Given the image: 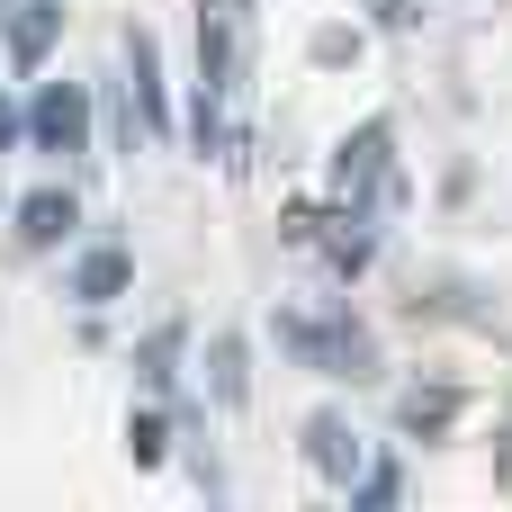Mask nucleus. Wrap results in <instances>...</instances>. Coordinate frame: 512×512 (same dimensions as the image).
<instances>
[{"label": "nucleus", "mask_w": 512, "mask_h": 512, "mask_svg": "<svg viewBox=\"0 0 512 512\" xmlns=\"http://www.w3.org/2000/svg\"><path fill=\"white\" fill-rule=\"evenodd\" d=\"M279 351L324 369V378H378V342L369 324H351V306H324V315H279Z\"/></svg>", "instance_id": "f257e3e1"}, {"label": "nucleus", "mask_w": 512, "mask_h": 512, "mask_svg": "<svg viewBox=\"0 0 512 512\" xmlns=\"http://www.w3.org/2000/svg\"><path fill=\"white\" fill-rule=\"evenodd\" d=\"M333 198H351V207H369V216L396 207V126H387V117H369L360 135H342V153H333Z\"/></svg>", "instance_id": "f03ea898"}, {"label": "nucleus", "mask_w": 512, "mask_h": 512, "mask_svg": "<svg viewBox=\"0 0 512 512\" xmlns=\"http://www.w3.org/2000/svg\"><path fill=\"white\" fill-rule=\"evenodd\" d=\"M27 144L36 153H90V90L81 81H45L27 99Z\"/></svg>", "instance_id": "7ed1b4c3"}, {"label": "nucleus", "mask_w": 512, "mask_h": 512, "mask_svg": "<svg viewBox=\"0 0 512 512\" xmlns=\"http://www.w3.org/2000/svg\"><path fill=\"white\" fill-rule=\"evenodd\" d=\"M306 468H315V477H333V486L351 495V486L369 477V450H360V432H351L342 414H315V423H306Z\"/></svg>", "instance_id": "20e7f679"}, {"label": "nucleus", "mask_w": 512, "mask_h": 512, "mask_svg": "<svg viewBox=\"0 0 512 512\" xmlns=\"http://www.w3.org/2000/svg\"><path fill=\"white\" fill-rule=\"evenodd\" d=\"M54 36H63V9L54 0H0V45H9L18 72H36L54 54Z\"/></svg>", "instance_id": "39448f33"}, {"label": "nucleus", "mask_w": 512, "mask_h": 512, "mask_svg": "<svg viewBox=\"0 0 512 512\" xmlns=\"http://www.w3.org/2000/svg\"><path fill=\"white\" fill-rule=\"evenodd\" d=\"M72 225H81V198H72V189H27V198H18V243H27V252H54Z\"/></svg>", "instance_id": "423d86ee"}, {"label": "nucleus", "mask_w": 512, "mask_h": 512, "mask_svg": "<svg viewBox=\"0 0 512 512\" xmlns=\"http://www.w3.org/2000/svg\"><path fill=\"white\" fill-rule=\"evenodd\" d=\"M126 72H135V108H144V126H153V135H171V90H162V45H153L144 27H126Z\"/></svg>", "instance_id": "0eeeda50"}, {"label": "nucleus", "mask_w": 512, "mask_h": 512, "mask_svg": "<svg viewBox=\"0 0 512 512\" xmlns=\"http://www.w3.org/2000/svg\"><path fill=\"white\" fill-rule=\"evenodd\" d=\"M117 288H126V252H117V243H90V252L72 261V297H81V306H108Z\"/></svg>", "instance_id": "6e6552de"}, {"label": "nucleus", "mask_w": 512, "mask_h": 512, "mask_svg": "<svg viewBox=\"0 0 512 512\" xmlns=\"http://www.w3.org/2000/svg\"><path fill=\"white\" fill-rule=\"evenodd\" d=\"M135 369H144V387H153V396H171V378H180V324H153V333H144V351H135Z\"/></svg>", "instance_id": "1a4fd4ad"}, {"label": "nucleus", "mask_w": 512, "mask_h": 512, "mask_svg": "<svg viewBox=\"0 0 512 512\" xmlns=\"http://www.w3.org/2000/svg\"><path fill=\"white\" fill-rule=\"evenodd\" d=\"M450 414H459V396H450V387H414V396L396 405V423H405V432H423V441H432V432H450Z\"/></svg>", "instance_id": "9d476101"}, {"label": "nucleus", "mask_w": 512, "mask_h": 512, "mask_svg": "<svg viewBox=\"0 0 512 512\" xmlns=\"http://www.w3.org/2000/svg\"><path fill=\"white\" fill-rule=\"evenodd\" d=\"M207 387H216V405H243V342H234V333H216V351H207Z\"/></svg>", "instance_id": "9b49d317"}, {"label": "nucleus", "mask_w": 512, "mask_h": 512, "mask_svg": "<svg viewBox=\"0 0 512 512\" xmlns=\"http://www.w3.org/2000/svg\"><path fill=\"white\" fill-rule=\"evenodd\" d=\"M126 450H135V468H162V450H171V423H162V414H126Z\"/></svg>", "instance_id": "f8f14e48"}, {"label": "nucleus", "mask_w": 512, "mask_h": 512, "mask_svg": "<svg viewBox=\"0 0 512 512\" xmlns=\"http://www.w3.org/2000/svg\"><path fill=\"white\" fill-rule=\"evenodd\" d=\"M189 144L198 153H225V99H207V90L189 99Z\"/></svg>", "instance_id": "ddd939ff"}, {"label": "nucleus", "mask_w": 512, "mask_h": 512, "mask_svg": "<svg viewBox=\"0 0 512 512\" xmlns=\"http://www.w3.org/2000/svg\"><path fill=\"white\" fill-rule=\"evenodd\" d=\"M351 495H360V504H396V468H369V477H360Z\"/></svg>", "instance_id": "4468645a"}, {"label": "nucleus", "mask_w": 512, "mask_h": 512, "mask_svg": "<svg viewBox=\"0 0 512 512\" xmlns=\"http://www.w3.org/2000/svg\"><path fill=\"white\" fill-rule=\"evenodd\" d=\"M18 135H27V108H18V99H0V153H9Z\"/></svg>", "instance_id": "2eb2a0df"}, {"label": "nucleus", "mask_w": 512, "mask_h": 512, "mask_svg": "<svg viewBox=\"0 0 512 512\" xmlns=\"http://www.w3.org/2000/svg\"><path fill=\"white\" fill-rule=\"evenodd\" d=\"M405 18H414L405 0H378V27H405Z\"/></svg>", "instance_id": "dca6fc26"}]
</instances>
